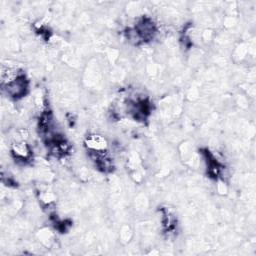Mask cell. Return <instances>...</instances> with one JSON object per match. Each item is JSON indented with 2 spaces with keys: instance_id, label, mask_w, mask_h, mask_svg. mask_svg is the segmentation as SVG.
Instances as JSON below:
<instances>
[{
  "instance_id": "obj_1",
  "label": "cell",
  "mask_w": 256,
  "mask_h": 256,
  "mask_svg": "<svg viewBox=\"0 0 256 256\" xmlns=\"http://www.w3.org/2000/svg\"><path fill=\"white\" fill-rule=\"evenodd\" d=\"M133 29L136 31V33L138 34L142 42L152 40L156 34L155 24L153 23L152 20H150L149 18L141 19Z\"/></svg>"
},
{
  "instance_id": "obj_2",
  "label": "cell",
  "mask_w": 256,
  "mask_h": 256,
  "mask_svg": "<svg viewBox=\"0 0 256 256\" xmlns=\"http://www.w3.org/2000/svg\"><path fill=\"white\" fill-rule=\"evenodd\" d=\"M30 148L29 146L21 141L14 143L12 146V154L16 160H21V161H26L30 158Z\"/></svg>"
},
{
  "instance_id": "obj_3",
  "label": "cell",
  "mask_w": 256,
  "mask_h": 256,
  "mask_svg": "<svg viewBox=\"0 0 256 256\" xmlns=\"http://www.w3.org/2000/svg\"><path fill=\"white\" fill-rule=\"evenodd\" d=\"M86 146L90 152H101L106 150L107 142L100 135H90L86 139Z\"/></svg>"
}]
</instances>
